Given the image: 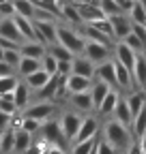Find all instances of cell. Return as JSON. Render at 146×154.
<instances>
[{
	"mask_svg": "<svg viewBox=\"0 0 146 154\" xmlns=\"http://www.w3.org/2000/svg\"><path fill=\"white\" fill-rule=\"evenodd\" d=\"M103 139L116 152H127V148L133 143V133H131L129 126H125L116 120H110L103 128Z\"/></svg>",
	"mask_w": 146,
	"mask_h": 154,
	"instance_id": "cell-1",
	"label": "cell"
},
{
	"mask_svg": "<svg viewBox=\"0 0 146 154\" xmlns=\"http://www.w3.org/2000/svg\"><path fill=\"white\" fill-rule=\"evenodd\" d=\"M56 43L62 45L65 49H69L73 56H80L84 51V36L80 34V30L71 28V26H56Z\"/></svg>",
	"mask_w": 146,
	"mask_h": 154,
	"instance_id": "cell-2",
	"label": "cell"
},
{
	"mask_svg": "<svg viewBox=\"0 0 146 154\" xmlns=\"http://www.w3.org/2000/svg\"><path fill=\"white\" fill-rule=\"evenodd\" d=\"M39 133H41V137H43V141L47 143V146H58V148H62L65 143H67V139H65V135H62V128H60V122L58 120H45V122H41V128H39Z\"/></svg>",
	"mask_w": 146,
	"mask_h": 154,
	"instance_id": "cell-3",
	"label": "cell"
},
{
	"mask_svg": "<svg viewBox=\"0 0 146 154\" xmlns=\"http://www.w3.org/2000/svg\"><path fill=\"white\" fill-rule=\"evenodd\" d=\"M54 111H56L54 101H41V103L28 105L24 109V116L26 118H32V120H39V122H45V120H49L54 116Z\"/></svg>",
	"mask_w": 146,
	"mask_h": 154,
	"instance_id": "cell-4",
	"label": "cell"
},
{
	"mask_svg": "<svg viewBox=\"0 0 146 154\" xmlns=\"http://www.w3.org/2000/svg\"><path fill=\"white\" fill-rule=\"evenodd\" d=\"M82 56H86L95 66L110 60V45H103V43H95V41H86L84 43V51Z\"/></svg>",
	"mask_w": 146,
	"mask_h": 154,
	"instance_id": "cell-5",
	"label": "cell"
},
{
	"mask_svg": "<svg viewBox=\"0 0 146 154\" xmlns=\"http://www.w3.org/2000/svg\"><path fill=\"white\" fill-rule=\"evenodd\" d=\"M60 128H62V135H65V139L67 141H73V137L78 135L80 131V124H82V116L75 113V111H67L60 116Z\"/></svg>",
	"mask_w": 146,
	"mask_h": 154,
	"instance_id": "cell-6",
	"label": "cell"
},
{
	"mask_svg": "<svg viewBox=\"0 0 146 154\" xmlns=\"http://www.w3.org/2000/svg\"><path fill=\"white\" fill-rule=\"evenodd\" d=\"M34 24V34H36V41L43 43L45 47L56 43V22H32Z\"/></svg>",
	"mask_w": 146,
	"mask_h": 154,
	"instance_id": "cell-7",
	"label": "cell"
},
{
	"mask_svg": "<svg viewBox=\"0 0 146 154\" xmlns=\"http://www.w3.org/2000/svg\"><path fill=\"white\" fill-rule=\"evenodd\" d=\"M73 5H75L78 13H80V19L82 24H93L97 19L105 17L99 9V5H93V2H86V0H73Z\"/></svg>",
	"mask_w": 146,
	"mask_h": 154,
	"instance_id": "cell-8",
	"label": "cell"
},
{
	"mask_svg": "<svg viewBox=\"0 0 146 154\" xmlns=\"http://www.w3.org/2000/svg\"><path fill=\"white\" fill-rule=\"evenodd\" d=\"M110 24H112V30H114V41H122V38L131 32V19L127 17L125 13H118V15H112L107 17Z\"/></svg>",
	"mask_w": 146,
	"mask_h": 154,
	"instance_id": "cell-9",
	"label": "cell"
},
{
	"mask_svg": "<svg viewBox=\"0 0 146 154\" xmlns=\"http://www.w3.org/2000/svg\"><path fill=\"white\" fill-rule=\"evenodd\" d=\"M95 79L107 84L110 88H116V71H114V60H105L95 66Z\"/></svg>",
	"mask_w": 146,
	"mask_h": 154,
	"instance_id": "cell-10",
	"label": "cell"
},
{
	"mask_svg": "<svg viewBox=\"0 0 146 154\" xmlns=\"http://www.w3.org/2000/svg\"><path fill=\"white\" fill-rule=\"evenodd\" d=\"M90 86H93V79L88 77H82V75H73L69 73L67 79H65V90L69 94H78V92H88Z\"/></svg>",
	"mask_w": 146,
	"mask_h": 154,
	"instance_id": "cell-11",
	"label": "cell"
},
{
	"mask_svg": "<svg viewBox=\"0 0 146 154\" xmlns=\"http://www.w3.org/2000/svg\"><path fill=\"white\" fill-rule=\"evenodd\" d=\"M135 56H138V54H135L131 47H127L122 41H118V43L114 45V60L120 62L125 69H129V71L133 69V64H135Z\"/></svg>",
	"mask_w": 146,
	"mask_h": 154,
	"instance_id": "cell-12",
	"label": "cell"
},
{
	"mask_svg": "<svg viewBox=\"0 0 146 154\" xmlns=\"http://www.w3.org/2000/svg\"><path fill=\"white\" fill-rule=\"evenodd\" d=\"M71 73L73 75H82V77H88V79H95V64L88 60L86 56H75L71 60Z\"/></svg>",
	"mask_w": 146,
	"mask_h": 154,
	"instance_id": "cell-13",
	"label": "cell"
},
{
	"mask_svg": "<svg viewBox=\"0 0 146 154\" xmlns=\"http://www.w3.org/2000/svg\"><path fill=\"white\" fill-rule=\"evenodd\" d=\"M97 131H99V124L93 116H88V118H82V124H80V131L78 135L73 137L71 143H78V141H86V139H93L97 137Z\"/></svg>",
	"mask_w": 146,
	"mask_h": 154,
	"instance_id": "cell-14",
	"label": "cell"
},
{
	"mask_svg": "<svg viewBox=\"0 0 146 154\" xmlns=\"http://www.w3.org/2000/svg\"><path fill=\"white\" fill-rule=\"evenodd\" d=\"M0 36H2V38H9V41H13V43H17V45L24 43L20 30H17V26H15V22H13V15H11V17H0Z\"/></svg>",
	"mask_w": 146,
	"mask_h": 154,
	"instance_id": "cell-15",
	"label": "cell"
},
{
	"mask_svg": "<svg viewBox=\"0 0 146 154\" xmlns=\"http://www.w3.org/2000/svg\"><path fill=\"white\" fill-rule=\"evenodd\" d=\"M11 99H13L17 111H24V109L28 107V103H30V88H28L24 82H17V86H15L13 92H11Z\"/></svg>",
	"mask_w": 146,
	"mask_h": 154,
	"instance_id": "cell-16",
	"label": "cell"
},
{
	"mask_svg": "<svg viewBox=\"0 0 146 154\" xmlns=\"http://www.w3.org/2000/svg\"><path fill=\"white\" fill-rule=\"evenodd\" d=\"M17 49H20V54L24 58H34V60H41L45 56V51H47V47L39 41H24V43H20Z\"/></svg>",
	"mask_w": 146,
	"mask_h": 154,
	"instance_id": "cell-17",
	"label": "cell"
},
{
	"mask_svg": "<svg viewBox=\"0 0 146 154\" xmlns=\"http://www.w3.org/2000/svg\"><path fill=\"white\" fill-rule=\"evenodd\" d=\"M13 22L17 26V30H20L22 38L24 41H36V34H34V24L32 19L28 17H22V15H13Z\"/></svg>",
	"mask_w": 146,
	"mask_h": 154,
	"instance_id": "cell-18",
	"label": "cell"
},
{
	"mask_svg": "<svg viewBox=\"0 0 146 154\" xmlns=\"http://www.w3.org/2000/svg\"><path fill=\"white\" fill-rule=\"evenodd\" d=\"M49 77H52V75H47V71L39 69V71L26 75V77H24V84L30 88V92H36V90H41V88L49 82Z\"/></svg>",
	"mask_w": 146,
	"mask_h": 154,
	"instance_id": "cell-19",
	"label": "cell"
},
{
	"mask_svg": "<svg viewBox=\"0 0 146 154\" xmlns=\"http://www.w3.org/2000/svg\"><path fill=\"white\" fill-rule=\"evenodd\" d=\"M30 143H32V135L30 133H26L22 128H15L13 131V152L15 154H24Z\"/></svg>",
	"mask_w": 146,
	"mask_h": 154,
	"instance_id": "cell-20",
	"label": "cell"
},
{
	"mask_svg": "<svg viewBox=\"0 0 146 154\" xmlns=\"http://www.w3.org/2000/svg\"><path fill=\"white\" fill-rule=\"evenodd\" d=\"M131 75H133V84L135 86H146V56L144 54H138L135 56V64L131 69Z\"/></svg>",
	"mask_w": 146,
	"mask_h": 154,
	"instance_id": "cell-21",
	"label": "cell"
},
{
	"mask_svg": "<svg viewBox=\"0 0 146 154\" xmlns=\"http://www.w3.org/2000/svg\"><path fill=\"white\" fill-rule=\"evenodd\" d=\"M127 17L131 19V24L146 26V0H135L131 5V9L127 11Z\"/></svg>",
	"mask_w": 146,
	"mask_h": 154,
	"instance_id": "cell-22",
	"label": "cell"
},
{
	"mask_svg": "<svg viewBox=\"0 0 146 154\" xmlns=\"http://www.w3.org/2000/svg\"><path fill=\"white\" fill-rule=\"evenodd\" d=\"M112 116H114V120H116V122H120V124H125V126H131L133 116H131L129 105H127V101H125V99H118V103H116V107H114Z\"/></svg>",
	"mask_w": 146,
	"mask_h": 154,
	"instance_id": "cell-23",
	"label": "cell"
},
{
	"mask_svg": "<svg viewBox=\"0 0 146 154\" xmlns=\"http://www.w3.org/2000/svg\"><path fill=\"white\" fill-rule=\"evenodd\" d=\"M112 90L107 84H103V82H99V79H93V86H90V99H93V107L97 109L99 105H101V101L105 99V94Z\"/></svg>",
	"mask_w": 146,
	"mask_h": 154,
	"instance_id": "cell-24",
	"label": "cell"
},
{
	"mask_svg": "<svg viewBox=\"0 0 146 154\" xmlns=\"http://www.w3.org/2000/svg\"><path fill=\"white\" fill-rule=\"evenodd\" d=\"M114 71H116V88H125V90H129L131 84H133V75L129 69H125L120 62L114 60Z\"/></svg>",
	"mask_w": 146,
	"mask_h": 154,
	"instance_id": "cell-25",
	"label": "cell"
},
{
	"mask_svg": "<svg viewBox=\"0 0 146 154\" xmlns=\"http://www.w3.org/2000/svg\"><path fill=\"white\" fill-rule=\"evenodd\" d=\"M71 105L75 107L78 111L86 113V111H93V99H90V92H78V94H71Z\"/></svg>",
	"mask_w": 146,
	"mask_h": 154,
	"instance_id": "cell-26",
	"label": "cell"
},
{
	"mask_svg": "<svg viewBox=\"0 0 146 154\" xmlns=\"http://www.w3.org/2000/svg\"><path fill=\"white\" fill-rule=\"evenodd\" d=\"M131 133H133V137L140 139L142 135H146V105L133 116V120H131Z\"/></svg>",
	"mask_w": 146,
	"mask_h": 154,
	"instance_id": "cell-27",
	"label": "cell"
},
{
	"mask_svg": "<svg viewBox=\"0 0 146 154\" xmlns=\"http://www.w3.org/2000/svg\"><path fill=\"white\" fill-rule=\"evenodd\" d=\"M118 99H120V94L112 88V90H110V92L105 94V99L101 101V105L97 107V111H99L101 116H112V111H114V107H116Z\"/></svg>",
	"mask_w": 146,
	"mask_h": 154,
	"instance_id": "cell-28",
	"label": "cell"
},
{
	"mask_svg": "<svg viewBox=\"0 0 146 154\" xmlns=\"http://www.w3.org/2000/svg\"><path fill=\"white\" fill-rule=\"evenodd\" d=\"M41 69V60H34V58H20V62H17V75H20L22 77V79H24V77L26 75H30V73H34V71H39Z\"/></svg>",
	"mask_w": 146,
	"mask_h": 154,
	"instance_id": "cell-29",
	"label": "cell"
},
{
	"mask_svg": "<svg viewBox=\"0 0 146 154\" xmlns=\"http://www.w3.org/2000/svg\"><path fill=\"white\" fill-rule=\"evenodd\" d=\"M13 5V15H22V17H28L32 19L34 17V2L32 0H11Z\"/></svg>",
	"mask_w": 146,
	"mask_h": 154,
	"instance_id": "cell-30",
	"label": "cell"
},
{
	"mask_svg": "<svg viewBox=\"0 0 146 154\" xmlns=\"http://www.w3.org/2000/svg\"><path fill=\"white\" fill-rule=\"evenodd\" d=\"M58 13L67 19L69 24H73V26H82L80 13H78V9H75V5H73V2H62L60 9H58Z\"/></svg>",
	"mask_w": 146,
	"mask_h": 154,
	"instance_id": "cell-31",
	"label": "cell"
},
{
	"mask_svg": "<svg viewBox=\"0 0 146 154\" xmlns=\"http://www.w3.org/2000/svg\"><path fill=\"white\" fill-rule=\"evenodd\" d=\"M125 101H127V105H129L131 116H135V113H138V111L146 105V96H144V92H131Z\"/></svg>",
	"mask_w": 146,
	"mask_h": 154,
	"instance_id": "cell-32",
	"label": "cell"
},
{
	"mask_svg": "<svg viewBox=\"0 0 146 154\" xmlns=\"http://www.w3.org/2000/svg\"><path fill=\"white\" fill-rule=\"evenodd\" d=\"M47 54H52V56L56 58L58 62H60V60H67V62H71L73 58H75V56H73L69 49H65V47H62V45H58V43L49 45V47H47Z\"/></svg>",
	"mask_w": 146,
	"mask_h": 154,
	"instance_id": "cell-33",
	"label": "cell"
},
{
	"mask_svg": "<svg viewBox=\"0 0 146 154\" xmlns=\"http://www.w3.org/2000/svg\"><path fill=\"white\" fill-rule=\"evenodd\" d=\"M13 152V128H7L0 133V154Z\"/></svg>",
	"mask_w": 146,
	"mask_h": 154,
	"instance_id": "cell-34",
	"label": "cell"
},
{
	"mask_svg": "<svg viewBox=\"0 0 146 154\" xmlns=\"http://www.w3.org/2000/svg\"><path fill=\"white\" fill-rule=\"evenodd\" d=\"M95 146H97V137L86 139V141H78V143H73L71 154H90V152L95 150Z\"/></svg>",
	"mask_w": 146,
	"mask_h": 154,
	"instance_id": "cell-35",
	"label": "cell"
},
{
	"mask_svg": "<svg viewBox=\"0 0 146 154\" xmlns=\"http://www.w3.org/2000/svg\"><path fill=\"white\" fill-rule=\"evenodd\" d=\"M97 5H99V9H101V13H103L105 17H112V15H118V13H122L116 0H99Z\"/></svg>",
	"mask_w": 146,
	"mask_h": 154,
	"instance_id": "cell-36",
	"label": "cell"
},
{
	"mask_svg": "<svg viewBox=\"0 0 146 154\" xmlns=\"http://www.w3.org/2000/svg\"><path fill=\"white\" fill-rule=\"evenodd\" d=\"M17 77L15 75H9V77H0V96H7L13 92V88L17 86Z\"/></svg>",
	"mask_w": 146,
	"mask_h": 154,
	"instance_id": "cell-37",
	"label": "cell"
},
{
	"mask_svg": "<svg viewBox=\"0 0 146 154\" xmlns=\"http://www.w3.org/2000/svg\"><path fill=\"white\" fill-rule=\"evenodd\" d=\"M90 26H93V28H97L99 32H103L105 36H110V38L114 41V30H112V24H110V19H107V17H101V19H97V22H93Z\"/></svg>",
	"mask_w": 146,
	"mask_h": 154,
	"instance_id": "cell-38",
	"label": "cell"
},
{
	"mask_svg": "<svg viewBox=\"0 0 146 154\" xmlns=\"http://www.w3.org/2000/svg\"><path fill=\"white\" fill-rule=\"evenodd\" d=\"M17 47H20V45H17ZM17 47L2 51V60H5L7 64H11L13 69H17V62H20V58H22V54H20V49H17Z\"/></svg>",
	"mask_w": 146,
	"mask_h": 154,
	"instance_id": "cell-39",
	"label": "cell"
},
{
	"mask_svg": "<svg viewBox=\"0 0 146 154\" xmlns=\"http://www.w3.org/2000/svg\"><path fill=\"white\" fill-rule=\"evenodd\" d=\"M122 43L127 45V47H131L135 54H144L146 49H144V45H142V41H140V38L133 34V32H129V34H127L125 38H122Z\"/></svg>",
	"mask_w": 146,
	"mask_h": 154,
	"instance_id": "cell-40",
	"label": "cell"
},
{
	"mask_svg": "<svg viewBox=\"0 0 146 154\" xmlns=\"http://www.w3.org/2000/svg\"><path fill=\"white\" fill-rule=\"evenodd\" d=\"M56 64H58V60H56L52 54L45 51V56L41 58V69L47 71V75H56Z\"/></svg>",
	"mask_w": 146,
	"mask_h": 154,
	"instance_id": "cell-41",
	"label": "cell"
},
{
	"mask_svg": "<svg viewBox=\"0 0 146 154\" xmlns=\"http://www.w3.org/2000/svg\"><path fill=\"white\" fill-rule=\"evenodd\" d=\"M20 128L26 131V133H30V135H34V133H39L41 122H39V120H32V118H26V116L22 113V124H20Z\"/></svg>",
	"mask_w": 146,
	"mask_h": 154,
	"instance_id": "cell-42",
	"label": "cell"
},
{
	"mask_svg": "<svg viewBox=\"0 0 146 154\" xmlns=\"http://www.w3.org/2000/svg\"><path fill=\"white\" fill-rule=\"evenodd\" d=\"M0 111H2V113H9V116H15V113H17V107H15L13 99H11V94L0 96Z\"/></svg>",
	"mask_w": 146,
	"mask_h": 154,
	"instance_id": "cell-43",
	"label": "cell"
},
{
	"mask_svg": "<svg viewBox=\"0 0 146 154\" xmlns=\"http://www.w3.org/2000/svg\"><path fill=\"white\" fill-rule=\"evenodd\" d=\"M131 32L142 41V45H144V49H146V26H142V24H131ZM146 54V51H144Z\"/></svg>",
	"mask_w": 146,
	"mask_h": 154,
	"instance_id": "cell-44",
	"label": "cell"
},
{
	"mask_svg": "<svg viewBox=\"0 0 146 154\" xmlns=\"http://www.w3.org/2000/svg\"><path fill=\"white\" fill-rule=\"evenodd\" d=\"M97 154H118L105 139H97Z\"/></svg>",
	"mask_w": 146,
	"mask_h": 154,
	"instance_id": "cell-45",
	"label": "cell"
},
{
	"mask_svg": "<svg viewBox=\"0 0 146 154\" xmlns=\"http://www.w3.org/2000/svg\"><path fill=\"white\" fill-rule=\"evenodd\" d=\"M11 15H13V5H11V0L0 2V17H11Z\"/></svg>",
	"mask_w": 146,
	"mask_h": 154,
	"instance_id": "cell-46",
	"label": "cell"
},
{
	"mask_svg": "<svg viewBox=\"0 0 146 154\" xmlns=\"http://www.w3.org/2000/svg\"><path fill=\"white\" fill-rule=\"evenodd\" d=\"M9 75H15V69L7 64L5 60H0V77H9Z\"/></svg>",
	"mask_w": 146,
	"mask_h": 154,
	"instance_id": "cell-47",
	"label": "cell"
},
{
	"mask_svg": "<svg viewBox=\"0 0 146 154\" xmlns=\"http://www.w3.org/2000/svg\"><path fill=\"white\" fill-rule=\"evenodd\" d=\"M9 126H11V116L0 111V133H2V131H7Z\"/></svg>",
	"mask_w": 146,
	"mask_h": 154,
	"instance_id": "cell-48",
	"label": "cell"
},
{
	"mask_svg": "<svg viewBox=\"0 0 146 154\" xmlns=\"http://www.w3.org/2000/svg\"><path fill=\"white\" fill-rule=\"evenodd\" d=\"M116 2H118V7H120V11H122V13H127V11H129V9H131V5L135 2V0H116Z\"/></svg>",
	"mask_w": 146,
	"mask_h": 154,
	"instance_id": "cell-49",
	"label": "cell"
},
{
	"mask_svg": "<svg viewBox=\"0 0 146 154\" xmlns=\"http://www.w3.org/2000/svg\"><path fill=\"white\" fill-rule=\"evenodd\" d=\"M127 154H142V148H140V141H133L129 148H127Z\"/></svg>",
	"mask_w": 146,
	"mask_h": 154,
	"instance_id": "cell-50",
	"label": "cell"
},
{
	"mask_svg": "<svg viewBox=\"0 0 146 154\" xmlns=\"http://www.w3.org/2000/svg\"><path fill=\"white\" fill-rule=\"evenodd\" d=\"M138 141H140V148H142V154H146V135H142V137H140Z\"/></svg>",
	"mask_w": 146,
	"mask_h": 154,
	"instance_id": "cell-51",
	"label": "cell"
},
{
	"mask_svg": "<svg viewBox=\"0 0 146 154\" xmlns=\"http://www.w3.org/2000/svg\"><path fill=\"white\" fill-rule=\"evenodd\" d=\"M2 51H5V49H2V47H0V60H2Z\"/></svg>",
	"mask_w": 146,
	"mask_h": 154,
	"instance_id": "cell-52",
	"label": "cell"
},
{
	"mask_svg": "<svg viewBox=\"0 0 146 154\" xmlns=\"http://www.w3.org/2000/svg\"><path fill=\"white\" fill-rule=\"evenodd\" d=\"M144 90H146V86H144Z\"/></svg>",
	"mask_w": 146,
	"mask_h": 154,
	"instance_id": "cell-53",
	"label": "cell"
}]
</instances>
